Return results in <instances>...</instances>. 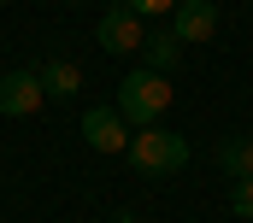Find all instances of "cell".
Listing matches in <instances>:
<instances>
[{
  "mask_svg": "<svg viewBox=\"0 0 253 223\" xmlns=\"http://www.w3.org/2000/svg\"><path fill=\"white\" fill-rule=\"evenodd\" d=\"M118 117H124L129 129H153L165 112H171V76H159V71H129V76H118Z\"/></svg>",
  "mask_w": 253,
  "mask_h": 223,
  "instance_id": "cell-1",
  "label": "cell"
},
{
  "mask_svg": "<svg viewBox=\"0 0 253 223\" xmlns=\"http://www.w3.org/2000/svg\"><path fill=\"white\" fill-rule=\"evenodd\" d=\"M124 153H129V165L141 170V176H177V170L189 165V141L177 129H159V123L153 129H135Z\"/></svg>",
  "mask_w": 253,
  "mask_h": 223,
  "instance_id": "cell-2",
  "label": "cell"
},
{
  "mask_svg": "<svg viewBox=\"0 0 253 223\" xmlns=\"http://www.w3.org/2000/svg\"><path fill=\"white\" fill-rule=\"evenodd\" d=\"M47 106V88L36 71H6L0 76V117H36Z\"/></svg>",
  "mask_w": 253,
  "mask_h": 223,
  "instance_id": "cell-3",
  "label": "cell"
},
{
  "mask_svg": "<svg viewBox=\"0 0 253 223\" xmlns=\"http://www.w3.org/2000/svg\"><path fill=\"white\" fill-rule=\"evenodd\" d=\"M83 141L94 153H124L129 147V123L118 117V106H88L83 112Z\"/></svg>",
  "mask_w": 253,
  "mask_h": 223,
  "instance_id": "cell-4",
  "label": "cell"
},
{
  "mask_svg": "<svg viewBox=\"0 0 253 223\" xmlns=\"http://www.w3.org/2000/svg\"><path fill=\"white\" fill-rule=\"evenodd\" d=\"M94 41H100L106 53H141V41H147V30H141V18H135L129 6H112V12L100 18V30H94Z\"/></svg>",
  "mask_w": 253,
  "mask_h": 223,
  "instance_id": "cell-5",
  "label": "cell"
},
{
  "mask_svg": "<svg viewBox=\"0 0 253 223\" xmlns=\"http://www.w3.org/2000/svg\"><path fill=\"white\" fill-rule=\"evenodd\" d=\"M212 30H218V6L212 0H177V12H171V36L194 47V41H212Z\"/></svg>",
  "mask_w": 253,
  "mask_h": 223,
  "instance_id": "cell-6",
  "label": "cell"
},
{
  "mask_svg": "<svg viewBox=\"0 0 253 223\" xmlns=\"http://www.w3.org/2000/svg\"><path fill=\"white\" fill-rule=\"evenodd\" d=\"M141 59H147V71H159V76H171V71L183 65V41H177L171 30H153V36L141 41Z\"/></svg>",
  "mask_w": 253,
  "mask_h": 223,
  "instance_id": "cell-7",
  "label": "cell"
},
{
  "mask_svg": "<svg viewBox=\"0 0 253 223\" xmlns=\"http://www.w3.org/2000/svg\"><path fill=\"white\" fill-rule=\"evenodd\" d=\"M36 76H42V88H47V94H59V100L83 94V71H77L71 59H47V65H36Z\"/></svg>",
  "mask_w": 253,
  "mask_h": 223,
  "instance_id": "cell-8",
  "label": "cell"
},
{
  "mask_svg": "<svg viewBox=\"0 0 253 223\" xmlns=\"http://www.w3.org/2000/svg\"><path fill=\"white\" fill-rule=\"evenodd\" d=\"M218 165L230 170L236 182H242V176H253V135H236V141H224V147H218Z\"/></svg>",
  "mask_w": 253,
  "mask_h": 223,
  "instance_id": "cell-9",
  "label": "cell"
},
{
  "mask_svg": "<svg viewBox=\"0 0 253 223\" xmlns=\"http://www.w3.org/2000/svg\"><path fill=\"white\" fill-rule=\"evenodd\" d=\"M230 212L253 223V176H242V182H230Z\"/></svg>",
  "mask_w": 253,
  "mask_h": 223,
  "instance_id": "cell-10",
  "label": "cell"
},
{
  "mask_svg": "<svg viewBox=\"0 0 253 223\" xmlns=\"http://www.w3.org/2000/svg\"><path fill=\"white\" fill-rule=\"evenodd\" d=\"M118 6H129L135 18H159V12H177V0H118Z\"/></svg>",
  "mask_w": 253,
  "mask_h": 223,
  "instance_id": "cell-11",
  "label": "cell"
},
{
  "mask_svg": "<svg viewBox=\"0 0 253 223\" xmlns=\"http://www.w3.org/2000/svg\"><path fill=\"white\" fill-rule=\"evenodd\" d=\"M118 223H135V218H118Z\"/></svg>",
  "mask_w": 253,
  "mask_h": 223,
  "instance_id": "cell-12",
  "label": "cell"
},
{
  "mask_svg": "<svg viewBox=\"0 0 253 223\" xmlns=\"http://www.w3.org/2000/svg\"><path fill=\"white\" fill-rule=\"evenodd\" d=\"M0 6H6V0H0Z\"/></svg>",
  "mask_w": 253,
  "mask_h": 223,
  "instance_id": "cell-13",
  "label": "cell"
}]
</instances>
